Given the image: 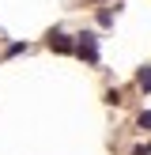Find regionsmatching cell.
Returning a JSON list of instances; mask_svg holds the SVG:
<instances>
[{
    "mask_svg": "<svg viewBox=\"0 0 151 155\" xmlns=\"http://www.w3.org/2000/svg\"><path fill=\"white\" fill-rule=\"evenodd\" d=\"M76 53H79L87 64H98V38L91 34V30H83V34L76 38Z\"/></svg>",
    "mask_w": 151,
    "mask_h": 155,
    "instance_id": "6da1fadb",
    "label": "cell"
},
{
    "mask_svg": "<svg viewBox=\"0 0 151 155\" xmlns=\"http://www.w3.org/2000/svg\"><path fill=\"white\" fill-rule=\"evenodd\" d=\"M45 42H49L53 53H76V38H68L64 30H49V38H45Z\"/></svg>",
    "mask_w": 151,
    "mask_h": 155,
    "instance_id": "7a4b0ae2",
    "label": "cell"
},
{
    "mask_svg": "<svg viewBox=\"0 0 151 155\" xmlns=\"http://www.w3.org/2000/svg\"><path fill=\"white\" fill-rule=\"evenodd\" d=\"M136 87H140L143 95L151 91V64H143V68H140V76H136Z\"/></svg>",
    "mask_w": 151,
    "mask_h": 155,
    "instance_id": "3957f363",
    "label": "cell"
},
{
    "mask_svg": "<svg viewBox=\"0 0 151 155\" xmlns=\"http://www.w3.org/2000/svg\"><path fill=\"white\" fill-rule=\"evenodd\" d=\"M106 102H110V106H121V102H125V95H121L117 87H110V91H106Z\"/></svg>",
    "mask_w": 151,
    "mask_h": 155,
    "instance_id": "277c9868",
    "label": "cell"
},
{
    "mask_svg": "<svg viewBox=\"0 0 151 155\" xmlns=\"http://www.w3.org/2000/svg\"><path fill=\"white\" fill-rule=\"evenodd\" d=\"M136 125H140V129H143V133H151V110H143V114H140V117H136Z\"/></svg>",
    "mask_w": 151,
    "mask_h": 155,
    "instance_id": "5b68a950",
    "label": "cell"
},
{
    "mask_svg": "<svg viewBox=\"0 0 151 155\" xmlns=\"http://www.w3.org/2000/svg\"><path fill=\"white\" fill-rule=\"evenodd\" d=\"M98 23H102V27H110V23H113V12H110V8H106V12H98Z\"/></svg>",
    "mask_w": 151,
    "mask_h": 155,
    "instance_id": "8992f818",
    "label": "cell"
},
{
    "mask_svg": "<svg viewBox=\"0 0 151 155\" xmlns=\"http://www.w3.org/2000/svg\"><path fill=\"white\" fill-rule=\"evenodd\" d=\"M132 155H151V144H143V148H136Z\"/></svg>",
    "mask_w": 151,
    "mask_h": 155,
    "instance_id": "52a82bcc",
    "label": "cell"
}]
</instances>
